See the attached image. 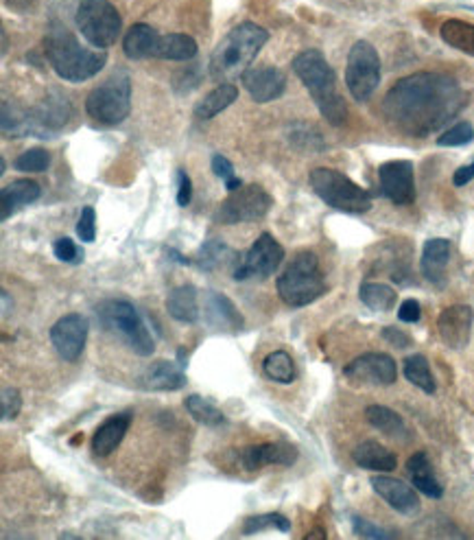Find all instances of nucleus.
Segmentation results:
<instances>
[{"label": "nucleus", "instance_id": "nucleus-7", "mask_svg": "<svg viewBox=\"0 0 474 540\" xmlns=\"http://www.w3.org/2000/svg\"><path fill=\"white\" fill-rule=\"evenodd\" d=\"M132 79L123 69L107 77L87 95L86 112L101 125H118L130 116Z\"/></svg>", "mask_w": 474, "mask_h": 540}, {"label": "nucleus", "instance_id": "nucleus-43", "mask_svg": "<svg viewBox=\"0 0 474 540\" xmlns=\"http://www.w3.org/2000/svg\"><path fill=\"white\" fill-rule=\"evenodd\" d=\"M55 256L61 261V263H81V259H84V250L79 248V245H75V241L72 239H58L53 245Z\"/></svg>", "mask_w": 474, "mask_h": 540}, {"label": "nucleus", "instance_id": "nucleus-21", "mask_svg": "<svg viewBox=\"0 0 474 540\" xmlns=\"http://www.w3.org/2000/svg\"><path fill=\"white\" fill-rule=\"evenodd\" d=\"M141 385L156 392H175L187 385V374L182 365L175 362H156L141 374Z\"/></svg>", "mask_w": 474, "mask_h": 540}, {"label": "nucleus", "instance_id": "nucleus-49", "mask_svg": "<svg viewBox=\"0 0 474 540\" xmlns=\"http://www.w3.org/2000/svg\"><path fill=\"white\" fill-rule=\"evenodd\" d=\"M420 316H422V308H420V305H417L415 300H405L403 305H400V308H398V317L403 322L414 324V322L420 320Z\"/></svg>", "mask_w": 474, "mask_h": 540}, {"label": "nucleus", "instance_id": "nucleus-33", "mask_svg": "<svg viewBox=\"0 0 474 540\" xmlns=\"http://www.w3.org/2000/svg\"><path fill=\"white\" fill-rule=\"evenodd\" d=\"M440 35L448 46L474 58V24L463 23V20H446L442 24Z\"/></svg>", "mask_w": 474, "mask_h": 540}, {"label": "nucleus", "instance_id": "nucleus-30", "mask_svg": "<svg viewBox=\"0 0 474 540\" xmlns=\"http://www.w3.org/2000/svg\"><path fill=\"white\" fill-rule=\"evenodd\" d=\"M236 99H239V88H236L234 84L216 86L213 92H208V95L195 105V118H199V121H210V118H214L223 110H228Z\"/></svg>", "mask_w": 474, "mask_h": 540}, {"label": "nucleus", "instance_id": "nucleus-16", "mask_svg": "<svg viewBox=\"0 0 474 540\" xmlns=\"http://www.w3.org/2000/svg\"><path fill=\"white\" fill-rule=\"evenodd\" d=\"M474 324V311L468 305H452L442 311L437 320V331H440L442 342L451 351H463L470 342Z\"/></svg>", "mask_w": 474, "mask_h": 540}, {"label": "nucleus", "instance_id": "nucleus-12", "mask_svg": "<svg viewBox=\"0 0 474 540\" xmlns=\"http://www.w3.org/2000/svg\"><path fill=\"white\" fill-rule=\"evenodd\" d=\"M285 261V248L271 234H262L256 239L243 263L234 267V280H265Z\"/></svg>", "mask_w": 474, "mask_h": 540}, {"label": "nucleus", "instance_id": "nucleus-39", "mask_svg": "<svg viewBox=\"0 0 474 540\" xmlns=\"http://www.w3.org/2000/svg\"><path fill=\"white\" fill-rule=\"evenodd\" d=\"M50 164V156L46 149H29V151H24L23 156L15 158L14 169L15 171H23V173H42L49 169Z\"/></svg>", "mask_w": 474, "mask_h": 540}, {"label": "nucleus", "instance_id": "nucleus-36", "mask_svg": "<svg viewBox=\"0 0 474 540\" xmlns=\"http://www.w3.org/2000/svg\"><path fill=\"white\" fill-rule=\"evenodd\" d=\"M262 370H265L267 377L276 380V383L288 385L293 379H296V363H293L291 354L285 351H276L267 354L265 362H262Z\"/></svg>", "mask_w": 474, "mask_h": 540}, {"label": "nucleus", "instance_id": "nucleus-18", "mask_svg": "<svg viewBox=\"0 0 474 540\" xmlns=\"http://www.w3.org/2000/svg\"><path fill=\"white\" fill-rule=\"evenodd\" d=\"M204 322L210 331L236 335L243 328V317L228 296L216 291H205L204 296Z\"/></svg>", "mask_w": 474, "mask_h": 540}, {"label": "nucleus", "instance_id": "nucleus-50", "mask_svg": "<svg viewBox=\"0 0 474 540\" xmlns=\"http://www.w3.org/2000/svg\"><path fill=\"white\" fill-rule=\"evenodd\" d=\"M472 178H474V162L466 164V167H461V169H457L455 176H452V184H455V187H463V184L470 182Z\"/></svg>", "mask_w": 474, "mask_h": 540}, {"label": "nucleus", "instance_id": "nucleus-15", "mask_svg": "<svg viewBox=\"0 0 474 540\" xmlns=\"http://www.w3.org/2000/svg\"><path fill=\"white\" fill-rule=\"evenodd\" d=\"M87 320L79 313H70L64 316L50 326V342H53L55 351L64 362H77L86 348L87 339Z\"/></svg>", "mask_w": 474, "mask_h": 540}, {"label": "nucleus", "instance_id": "nucleus-41", "mask_svg": "<svg viewBox=\"0 0 474 540\" xmlns=\"http://www.w3.org/2000/svg\"><path fill=\"white\" fill-rule=\"evenodd\" d=\"M470 141H474V127L470 125V123L461 121V123H455L451 130L442 133L440 141H437V145L440 147H461V145H468Z\"/></svg>", "mask_w": 474, "mask_h": 540}, {"label": "nucleus", "instance_id": "nucleus-22", "mask_svg": "<svg viewBox=\"0 0 474 540\" xmlns=\"http://www.w3.org/2000/svg\"><path fill=\"white\" fill-rule=\"evenodd\" d=\"M448 261H451V241L431 239L422 250V276L433 285H444Z\"/></svg>", "mask_w": 474, "mask_h": 540}, {"label": "nucleus", "instance_id": "nucleus-31", "mask_svg": "<svg viewBox=\"0 0 474 540\" xmlns=\"http://www.w3.org/2000/svg\"><path fill=\"white\" fill-rule=\"evenodd\" d=\"M197 55V42L187 33L162 35L158 58L171 61H188Z\"/></svg>", "mask_w": 474, "mask_h": 540}, {"label": "nucleus", "instance_id": "nucleus-26", "mask_svg": "<svg viewBox=\"0 0 474 540\" xmlns=\"http://www.w3.org/2000/svg\"><path fill=\"white\" fill-rule=\"evenodd\" d=\"M167 311L173 320L184 324H195L199 320V296L193 285L175 287L167 297Z\"/></svg>", "mask_w": 474, "mask_h": 540}, {"label": "nucleus", "instance_id": "nucleus-53", "mask_svg": "<svg viewBox=\"0 0 474 540\" xmlns=\"http://www.w3.org/2000/svg\"><path fill=\"white\" fill-rule=\"evenodd\" d=\"M311 538H326V532H319V529H317V532H311L306 536V540H311Z\"/></svg>", "mask_w": 474, "mask_h": 540}, {"label": "nucleus", "instance_id": "nucleus-23", "mask_svg": "<svg viewBox=\"0 0 474 540\" xmlns=\"http://www.w3.org/2000/svg\"><path fill=\"white\" fill-rule=\"evenodd\" d=\"M130 425H132L130 414L110 416V418L96 429L95 438H92V453H95L96 457L112 455V453L116 451V446L123 442V438H125Z\"/></svg>", "mask_w": 474, "mask_h": 540}, {"label": "nucleus", "instance_id": "nucleus-35", "mask_svg": "<svg viewBox=\"0 0 474 540\" xmlns=\"http://www.w3.org/2000/svg\"><path fill=\"white\" fill-rule=\"evenodd\" d=\"M403 372L409 383H414L415 388H420L422 392L435 394V379H433L429 362L422 354H411L405 359Z\"/></svg>", "mask_w": 474, "mask_h": 540}, {"label": "nucleus", "instance_id": "nucleus-10", "mask_svg": "<svg viewBox=\"0 0 474 540\" xmlns=\"http://www.w3.org/2000/svg\"><path fill=\"white\" fill-rule=\"evenodd\" d=\"M345 84L354 101L365 103L372 99V95L380 84V58L376 49L365 40L354 42L348 53L345 64Z\"/></svg>", "mask_w": 474, "mask_h": 540}, {"label": "nucleus", "instance_id": "nucleus-24", "mask_svg": "<svg viewBox=\"0 0 474 540\" xmlns=\"http://www.w3.org/2000/svg\"><path fill=\"white\" fill-rule=\"evenodd\" d=\"M160 42H162V35L156 29L149 27V24H133L127 31V35L123 38V50L130 59H147V58H158Z\"/></svg>", "mask_w": 474, "mask_h": 540}, {"label": "nucleus", "instance_id": "nucleus-11", "mask_svg": "<svg viewBox=\"0 0 474 540\" xmlns=\"http://www.w3.org/2000/svg\"><path fill=\"white\" fill-rule=\"evenodd\" d=\"M271 204H273L271 195L262 187H259V184L241 187L219 206V213H216L214 221H219V224L223 225L259 221L269 213Z\"/></svg>", "mask_w": 474, "mask_h": 540}, {"label": "nucleus", "instance_id": "nucleus-45", "mask_svg": "<svg viewBox=\"0 0 474 540\" xmlns=\"http://www.w3.org/2000/svg\"><path fill=\"white\" fill-rule=\"evenodd\" d=\"M354 523V532H357V536L360 538H396L394 532H387V529H383L380 526H376V523L368 521V518H360V517H354L352 518Z\"/></svg>", "mask_w": 474, "mask_h": 540}, {"label": "nucleus", "instance_id": "nucleus-27", "mask_svg": "<svg viewBox=\"0 0 474 540\" xmlns=\"http://www.w3.org/2000/svg\"><path fill=\"white\" fill-rule=\"evenodd\" d=\"M352 460L357 462L360 468H368V471H378V472H389L398 466V460L391 453L387 446L378 444V442H360L354 449Z\"/></svg>", "mask_w": 474, "mask_h": 540}, {"label": "nucleus", "instance_id": "nucleus-29", "mask_svg": "<svg viewBox=\"0 0 474 540\" xmlns=\"http://www.w3.org/2000/svg\"><path fill=\"white\" fill-rule=\"evenodd\" d=\"M365 420L391 440L409 438V429H406L405 420L400 418L394 409L385 407V405H369V407L365 409Z\"/></svg>", "mask_w": 474, "mask_h": 540}, {"label": "nucleus", "instance_id": "nucleus-52", "mask_svg": "<svg viewBox=\"0 0 474 540\" xmlns=\"http://www.w3.org/2000/svg\"><path fill=\"white\" fill-rule=\"evenodd\" d=\"M0 296H3V316H7V313H9V293L3 291Z\"/></svg>", "mask_w": 474, "mask_h": 540}, {"label": "nucleus", "instance_id": "nucleus-8", "mask_svg": "<svg viewBox=\"0 0 474 540\" xmlns=\"http://www.w3.org/2000/svg\"><path fill=\"white\" fill-rule=\"evenodd\" d=\"M311 187L317 197L334 210L352 215H363L372 210V195L334 169H315L311 173Z\"/></svg>", "mask_w": 474, "mask_h": 540}, {"label": "nucleus", "instance_id": "nucleus-4", "mask_svg": "<svg viewBox=\"0 0 474 540\" xmlns=\"http://www.w3.org/2000/svg\"><path fill=\"white\" fill-rule=\"evenodd\" d=\"M267 40L269 33L256 23H243L234 27L214 49L208 66L210 75L219 81L243 75Z\"/></svg>", "mask_w": 474, "mask_h": 540}, {"label": "nucleus", "instance_id": "nucleus-20", "mask_svg": "<svg viewBox=\"0 0 474 540\" xmlns=\"http://www.w3.org/2000/svg\"><path fill=\"white\" fill-rule=\"evenodd\" d=\"M372 488L376 495L383 497L396 512L405 514V517H415V514L420 512V497H417L414 488L406 486L405 481L380 475L372 477Z\"/></svg>", "mask_w": 474, "mask_h": 540}, {"label": "nucleus", "instance_id": "nucleus-48", "mask_svg": "<svg viewBox=\"0 0 474 540\" xmlns=\"http://www.w3.org/2000/svg\"><path fill=\"white\" fill-rule=\"evenodd\" d=\"M213 173L216 178H221L223 182H230V179H234V167H232V162L228 158L223 156H214L213 158Z\"/></svg>", "mask_w": 474, "mask_h": 540}, {"label": "nucleus", "instance_id": "nucleus-6", "mask_svg": "<svg viewBox=\"0 0 474 540\" xmlns=\"http://www.w3.org/2000/svg\"><path fill=\"white\" fill-rule=\"evenodd\" d=\"M278 293L293 308L311 305L326 293V280L313 252H300L293 256L285 274L278 278Z\"/></svg>", "mask_w": 474, "mask_h": 540}, {"label": "nucleus", "instance_id": "nucleus-25", "mask_svg": "<svg viewBox=\"0 0 474 540\" xmlns=\"http://www.w3.org/2000/svg\"><path fill=\"white\" fill-rule=\"evenodd\" d=\"M40 195H42V188H40L38 182H33V179H15L0 193V210H3L0 219L7 221L20 208L33 204Z\"/></svg>", "mask_w": 474, "mask_h": 540}, {"label": "nucleus", "instance_id": "nucleus-1", "mask_svg": "<svg viewBox=\"0 0 474 540\" xmlns=\"http://www.w3.org/2000/svg\"><path fill=\"white\" fill-rule=\"evenodd\" d=\"M463 90L451 75L415 73L396 81L383 99V116L406 136H431L461 112Z\"/></svg>", "mask_w": 474, "mask_h": 540}, {"label": "nucleus", "instance_id": "nucleus-47", "mask_svg": "<svg viewBox=\"0 0 474 540\" xmlns=\"http://www.w3.org/2000/svg\"><path fill=\"white\" fill-rule=\"evenodd\" d=\"M383 339H385V342H389L391 346H396V348H409L411 346V337L406 335L405 331H400V328H396V326L383 328Z\"/></svg>", "mask_w": 474, "mask_h": 540}, {"label": "nucleus", "instance_id": "nucleus-38", "mask_svg": "<svg viewBox=\"0 0 474 540\" xmlns=\"http://www.w3.org/2000/svg\"><path fill=\"white\" fill-rule=\"evenodd\" d=\"M234 259H236V252L225 248V243L210 241V243L204 245L202 254H199V265H202L204 270H216V267L228 265L230 261H234Z\"/></svg>", "mask_w": 474, "mask_h": 540}, {"label": "nucleus", "instance_id": "nucleus-34", "mask_svg": "<svg viewBox=\"0 0 474 540\" xmlns=\"http://www.w3.org/2000/svg\"><path fill=\"white\" fill-rule=\"evenodd\" d=\"M35 116H38L40 123L46 127H61L66 125L70 118V103L66 96L50 95L46 96V101L35 110Z\"/></svg>", "mask_w": 474, "mask_h": 540}, {"label": "nucleus", "instance_id": "nucleus-19", "mask_svg": "<svg viewBox=\"0 0 474 540\" xmlns=\"http://www.w3.org/2000/svg\"><path fill=\"white\" fill-rule=\"evenodd\" d=\"M297 462V449L288 442H267L241 451V464L254 472L265 466H293Z\"/></svg>", "mask_w": 474, "mask_h": 540}, {"label": "nucleus", "instance_id": "nucleus-42", "mask_svg": "<svg viewBox=\"0 0 474 540\" xmlns=\"http://www.w3.org/2000/svg\"><path fill=\"white\" fill-rule=\"evenodd\" d=\"M20 407H23V396H20L15 388L5 385L3 392H0V418L5 423H9V420H14L20 414Z\"/></svg>", "mask_w": 474, "mask_h": 540}, {"label": "nucleus", "instance_id": "nucleus-46", "mask_svg": "<svg viewBox=\"0 0 474 540\" xmlns=\"http://www.w3.org/2000/svg\"><path fill=\"white\" fill-rule=\"evenodd\" d=\"M178 204L182 206V208H187V206L190 204V199H193V184H190V178L188 173L184 171V169H179L178 171Z\"/></svg>", "mask_w": 474, "mask_h": 540}, {"label": "nucleus", "instance_id": "nucleus-32", "mask_svg": "<svg viewBox=\"0 0 474 540\" xmlns=\"http://www.w3.org/2000/svg\"><path fill=\"white\" fill-rule=\"evenodd\" d=\"M359 297L369 311L376 313H387L396 307V291L391 289L389 285H383V282H363L359 289Z\"/></svg>", "mask_w": 474, "mask_h": 540}, {"label": "nucleus", "instance_id": "nucleus-28", "mask_svg": "<svg viewBox=\"0 0 474 540\" xmlns=\"http://www.w3.org/2000/svg\"><path fill=\"white\" fill-rule=\"evenodd\" d=\"M406 471H409L415 490L424 492V495L431 499H440L444 495V488H442V483L433 475V468L426 453H414V455L409 457V462H406Z\"/></svg>", "mask_w": 474, "mask_h": 540}, {"label": "nucleus", "instance_id": "nucleus-9", "mask_svg": "<svg viewBox=\"0 0 474 540\" xmlns=\"http://www.w3.org/2000/svg\"><path fill=\"white\" fill-rule=\"evenodd\" d=\"M77 27L95 49H107L121 35L123 20L110 0H81L77 7Z\"/></svg>", "mask_w": 474, "mask_h": 540}, {"label": "nucleus", "instance_id": "nucleus-17", "mask_svg": "<svg viewBox=\"0 0 474 540\" xmlns=\"http://www.w3.org/2000/svg\"><path fill=\"white\" fill-rule=\"evenodd\" d=\"M243 88L256 103H269L280 99L287 88V75L273 66H251L243 75Z\"/></svg>", "mask_w": 474, "mask_h": 540}, {"label": "nucleus", "instance_id": "nucleus-13", "mask_svg": "<svg viewBox=\"0 0 474 540\" xmlns=\"http://www.w3.org/2000/svg\"><path fill=\"white\" fill-rule=\"evenodd\" d=\"M345 379L359 385H380L387 388L398 379V365L385 352H368L350 362L343 368Z\"/></svg>", "mask_w": 474, "mask_h": 540}, {"label": "nucleus", "instance_id": "nucleus-5", "mask_svg": "<svg viewBox=\"0 0 474 540\" xmlns=\"http://www.w3.org/2000/svg\"><path fill=\"white\" fill-rule=\"evenodd\" d=\"M96 320H99L103 331L116 335L138 357H149V354L156 351V342H153L151 331H149L147 324L142 322V317L138 316V311L130 302H101L96 307Z\"/></svg>", "mask_w": 474, "mask_h": 540}, {"label": "nucleus", "instance_id": "nucleus-44", "mask_svg": "<svg viewBox=\"0 0 474 540\" xmlns=\"http://www.w3.org/2000/svg\"><path fill=\"white\" fill-rule=\"evenodd\" d=\"M95 208H92V206H84V208H81V217L77 221V234H79V239L84 241V243H92V241H95Z\"/></svg>", "mask_w": 474, "mask_h": 540}, {"label": "nucleus", "instance_id": "nucleus-14", "mask_svg": "<svg viewBox=\"0 0 474 540\" xmlns=\"http://www.w3.org/2000/svg\"><path fill=\"white\" fill-rule=\"evenodd\" d=\"M380 190L389 202L409 206L415 202V171L409 160H391L378 169Z\"/></svg>", "mask_w": 474, "mask_h": 540}, {"label": "nucleus", "instance_id": "nucleus-37", "mask_svg": "<svg viewBox=\"0 0 474 540\" xmlns=\"http://www.w3.org/2000/svg\"><path fill=\"white\" fill-rule=\"evenodd\" d=\"M187 409L188 414L193 416V420H197L199 425L205 426H219L225 423V416L221 414L219 407H214L210 400L202 398V396L193 394L187 398Z\"/></svg>", "mask_w": 474, "mask_h": 540}, {"label": "nucleus", "instance_id": "nucleus-2", "mask_svg": "<svg viewBox=\"0 0 474 540\" xmlns=\"http://www.w3.org/2000/svg\"><path fill=\"white\" fill-rule=\"evenodd\" d=\"M103 50L105 49L81 46L79 40L59 23H53L46 31V59L61 79L72 81V84H81L99 73L107 61V55Z\"/></svg>", "mask_w": 474, "mask_h": 540}, {"label": "nucleus", "instance_id": "nucleus-40", "mask_svg": "<svg viewBox=\"0 0 474 540\" xmlns=\"http://www.w3.org/2000/svg\"><path fill=\"white\" fill-rule=\"evenodd\" d=\"M260 529H280V532H288L291 529V523H288L287 517L282 514H259V517H250L243 526V534H256Z\"/></svg>", "mask_w": 474, "mask_h": 540}, {"label": "nucleus", "instance_id": "nucleus-51", "mask_svg": "<svg viewBox=\"0 0 474 540\" xmlns=\"http://www.w3.org/2000/svg\"><path fill=\"white\" fill-rule=\"evenodd\" d=\"M38 5V0H7V7L18 9V12H29Z\"/></svg>", "mask_w": 474, "mask_h": 540}, {"label": "nucleus", "instance_id": "nucleus-3", "mask_svg": "<svg viewBox=\"0 0 474 540\" xmlns=\"http://www.w3.org/2000/svg\"><path fill=\"white\" fill-rule=\"evenodd\" d=\"M293 70L311 92L313 101L322 112V116L334 127H342L348 121V107L337 90V77L326 58L315 49L304 50L293 59Z\"/></svg>", "mask_w": 474, "mask_h": 540}]
</instances>
